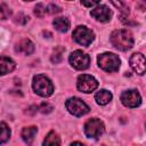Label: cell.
<instances>
[{
	"label": "cell",
	"mask_w": 146,
	"mask_h": 146,
	"mask_svg": "<svg viewBox=\"0 0 146 146\" xmlns=\"http://www.w3.org/2000/svg\"><path fill=\"white\" fill-rule=\"evenodd\" d=\"M111 43L114 48L121 51H127L133 47V36L132 33L128 30L121 29V30H115L112 32L110 36Z\"/></svg>",
	"instance_id": "1"
},
{
	"label": "cell",
	"mask_w": 146,
	"mask_h": 146,
	"mask_svg": "<svg viewBox=\"0 0 146 146\" xmlns=\"http://www.w3.org/2000/svg\"><path fill=\"white\" fill-rule=\"evenodd\" d=\"M32 88L35 94L42 97H49L54 92V84L51 80L43 74H38L33 76Z\"/></svg>",
	"instance_id": "2"
},
{
	"label": "cell",
	"mask_w": 146,
	"mask_h": 146,
	"mask_svg": "<svg viewBox=\"0 0 146 146\" xmlns=\"http://www.w3.org/2000/svg\"><path fill=\"white\" fill-rule=\"evenodd\" d=\"M98 66L105 72H116L120 68V58L113 52H103L97 57Z\"/></svg>",
	"instance_id": "3"
},
{
	"label": "cell",
	"mask_w": 146,
	"mask_h": 146,
	"mask_svg": "<svg viewBox=\"0 0 146 146\" xmlns=\"http://www.w3.org/2000/svg\"><path fill=\"white\" fill-rule=\"evenodd\" d=\"M73 39L76 43L88 47L95 40V33L87 26L80 25V26H76L75 30L73 31Z\"/></svg>",
	"instance_id": "4"
},
{
	"label": "cell",
	"mask_w": 146,
	"mask_h": 146,
	"mask_svg": "<svg viewBox=\"0 0 146 146\" xmlns=\"http://www.w3.org/2000/svg\"><path fill=\"white\" fill-rule=\"evenodd\" d=\"M66 110L74 116H82L87 113H89L90 108L89 106L80 98L78 97H71L65 103Z\"/></svg>",
	"instance_id": "5"
},
{
	"label": "cell",
	"mask_w": 146,
	"mask_h": 146,
	"mask_svg": "<svg viewBox=\"0 0 146 146\" xmlns=\"http://www.w3.org/2000/svg\"><path fill=\"white\" fill-rule=\"evenodd\" d=\"M105 131V125L102 120L99 119H90L84 124V133L88 138L97 139L99 138Z\"/></svg>",
	"instance_id": "6"
},
{
	"label": "cell",
	"mask_w": 146,
	"mask_h": 146,
	"mask_svg": "<svg viewBox=\"0 0 146 146\" xmlns=\"http://www.w3.org/2000/svg\"><path fill=\"white\" fill-rule=\"evenodd\" d=\"M68 62L72 67H74L75 70L82 71V70H86L89 67L90 57H89V55L84 54L81 50H75V51L71 52V55L68 57Z\"/></svg>",
	"instance_id": "7"
},
{
	"label": "cell",
	"mask_w": 146,
	"mask_h": 146,
	"mask_svg": "<svg viewBox=\"0 0 146 146\" xmlns=\"http://www.w3.org/2000/svg\"><path fill=\"white\" fill-rule=\"evenodd\" d=\"M98 87V81L89 74H81L76 80V88L84 94H90L95 91Z\"/></svg>",
	"instance_id": "8"
},
{
	"label": "cell",
	"mask_w": 146,
	"mask_h": 146,
	"mask_svg": "<svg viewBox=\"0 0 146 146\" xmlns=\"http://www.w3.org/2000/svg\"><path fill=\"white\" fill-rule=\"evenodd\" d=\"M121 102L124 106L135 108L141 104V97L137 90L130 89V90H125L121 94Z\"/></svg>",
	"instance_id": "9"
},
{
	"label": "cell",
	"mask_w": 146,
	"mask_h": 146,
	"mask_svg": "<svg viewBox=\"0 0 146 146\" xmlns=\"http://www.w3.org/2000/svg\"><path fill=\"white\" fill-rule=\"evenodd\" d=\"M129 64L133 72L138 75H143L146 73V58L141 52H135L130 56Z\"/></svg>",
	"instance_id": "10"
},
{
	"label": "cell",
	"mask_w": 146,
	"mask_h": 146,
	"mask_svg": "<svg viewBox=\"0 0 146 146\" xmlns=\"http://www.w3.org/2000/svg\"><path fill=\"white\" fill-rule=\"evenodd\" d=\"M90 15L98 22H108L112 17V10L107 6L99 3L90 11Z\"/></svg>",
	"instance_id": "11"
},
{
	"label": "cell",
	"mask_w": 146,
	"mask_h": 146,
	"mask_svg": "<svg viewBox=\"0 0 146 146\" xmlns=\"http://www.w3.org/2000/svg\"><path fill=\"white\" fill-rule=\"evenodd\" d=\"M15 50L17 52H19V54H23V55L29 56V55L33 54V51H34V44H33V42L30 39H23L18 43H16Z\"/></svg>",
	"instance_id": "12"
},
{
	"label": "cell",
	"mask_w": 146,
	"mask_h": 146,
	"mask_svg": "<svg viewBox=\"0 0 146 146\" xmlns=\"http://www.w3.org/2000/svg\"><path fill=\"white\" fill-rule=\"evenodd\" d=\"M36 132H38V128H36V127H34V125L25 127V128H23L21 136H22L24 143L27 144V145L30 146V145H32V143H33V140H34V137H35Z\"/></svg>",
	"instance_id": "13"
},
{
	"label": "cell",
	"mask_w": 146,
	"mask_h": 146,
	"mask_svg": "<svg viewBox=\"0 0 146 146\" xmlns=\"http://www.w3.org/2000/svg\"><path fill=\"white\" fill-rule=\"evenodd\" d=\"M15 66H16V64L11 58L1 56V58H0V74L1 75H5V74L11 72L15 68Z\"/></svg>",
	"instance_id": "14"
},
{
	"label": "cell",
	"mask_w": 146,
	"mask_h": 146,
	"mask_svg": "<svg viewBox=\"0 0 146 146\" xmlns=\"http://www.w3.org/2000/svg\"><path fill=\"white\" fill-rule=\"evenodd\" d=\"M112 98H113L112 94H111L108 90H106V89H102V90L97 91L96 95H95V100H96V103H97L98 105H102V106L108 104V103L112 100Z\"/></svg>",
	"instance_id": "15"
},
{
	"label": "cell",
	"mask_w": 146,
	"mask_h": 146,
	"mask_svg": "<svg viewBox=\"0 0 146 146\" xmlns=\"http://www.w3.org/2000/svg\"><path fill=\"white\" fill-rule=\"evenodd\" d=\"M52 25L57 31H59L62 33H65L70 29V21L66 17H57L52 21Z\"/></svg>",
	"instance_id": "16"
},
{
	"label": "cell",
	"mask_w": 146,
	"mask_h": 146,
	"mask_svg": "<svg viewBox=\"0 0 146 146\" xmlns=\"http://www.w3.org/2000/svg\"><path fill=\"white\" fill-rule=\"evenodd\" d=\"M42 146H60V138H59V136L55 131H50L46 136Z\"/></svg>",
	"instance_id": "17"
},
{
	"label": "cell",
	"mask_w": 146,
	"mask_h": 146,
	"mask_svg": "<svg viewBox=\"0 0 146 146\" xmlns=\"http://www.w3.org/2000/svg\"><path fill=\"white\" fill-rule=\"evenodd\" d=\"M64 51H65V48L64 47H56L55 50L52 51V55H51V62L57 64V63H60L62 59H63V55H64Z\"/></svg>",
	"instance_id": "18"
},
{
	"label": "cell",
	"mask_w": 146,
	"mask_h": 146,
	"mask_svg": "<svg viewBox=\"0 0 146 146\" xmlns=\"http://www.w3.org/2000/svg\"><path fill=\"white\" fill-rule=\"evenodd\" d=\"M0 128H1V138H0V140H1V144H3L10 138V129L3 121L0 123Z\"/></svg>",
	"instance_id": "19"
},
{
	"label": "cell",
	"mask_w": 146,
	"mask_h": 146,
	"mask_svg": "<svg viewBox=\"0 0 146 146\" xmlns=\"http://www.w3.org/2000/svg\"><path fill=\"white\" fill-rule=\"evenodd\" d=\"M112 3H113L115 7H117V9H120V11H121V15H122V16L129 15V8L125 6V3H124V2H121V1H119V2L112 1Z\"/></svg>",
	"instance_id": "20"
},
{
	"label": "cell",
	"mask_w": 146,
	"mask_h": 146,
	"mask_svg": "<svg viewBox=\"0 0 146 146\" xmlns=\"http://www.w3.org/2000/svg\"><path fill=\"white\" fill-rule=\"evenodd\" d=\"M47 13V8L44 7L43 3H38L34 8V14L38 16V17H43Z\"/></svg>",
	"instance_id": "21"
},
{
	"label": "cell",
	"mask_w": 146,
	"mask_h": 146,
	"mask_svg": "<svg viewBox=\"0 0 146 146\" xmlns=\"http://www.w3.org/2000/svg\"><path fill=\"white\" fill-rule=\"evenodd\" d=\"M52 110H54L52 105L49 104V103H47V102L42 103V104L39 106V111H40L41 113H43V114H48V113H50Z\"/></svg>",
	"instance_id": "22"
},
{
	"label": "cell",
	"mask_w": 146,
	"mask_h": 146,
	"mask_svg": "<svg viewBox=\"0 0 146 146\" xmlns=\"http://www.w3.org/2000/svg\"><path fill=\"white\" fill-rule=\"evenodd\" d=\"M10 13L11 11L9 10V8L5 3H1L0 5V16H1V19H6L7 17H9Z\"/></svg>",
	"instance_id": "23"
},
{
	"label": "cell",
	"mask_w": 146,
	"mask_h": 146,
	"mask_svg": "<svg viewBox=\"0 0 146 146\" xmlns=\"http://www.w3.org/2000/svg\"><path fill=\"white\" fill-rule=\"evenodd\" d=\"M60 8L58 7V6H56V5H54V3H51V5H49L48 7H47V13L48 14H57V13H60Z\"/></svg>",
	"instance_id": "24"
},
{
	"label": "cell",
	"mask_w": 146,
	"mask_h": 146,
	"mask_svg": "<svg viewBox=\"0 0 146 146\" xmlns=\"http://www.w3.org/2000/svg\"><path fill=\"white\" fill-rule=\"evenodd\" d=\"M81 5L82 6H86V7H96L99 5L98 1H90V2H87V1H81Z\"/></svg>",
	"instance_id": "25"
},
{
	"label": "cell",
	"mask_w": 146,
	"mask_h": 146,
	"mask_svg": "<svg viewBox=\"0 0 146 146\" xmlns=\"http://www.w3.org/2000/svg\"><path fill=\"white\" fill-rule=\"evenodd\" d=\"M39 110V107L38 106H35V105H32V106H30L29 107V110L26 111V113L27 114H31V115H33L34 113H36V111Z\"/></svg>",
	"instance_id": "26"
},
{
	"label": "cell",
	"mask_w": 146,
	"mask_h": 146,
	"mask_svg": "<svg viewBox=\"0 0 146 146\" xmlns=\"http://www.w3.org/2000/svg\"><path fill=\"white\" fill-rule=\"evenodd\" d=\"M70 146H84L82 143H80V141H74V143H72Z\"/></svg>",
	"instance_id": "27"
}]
</instances>
